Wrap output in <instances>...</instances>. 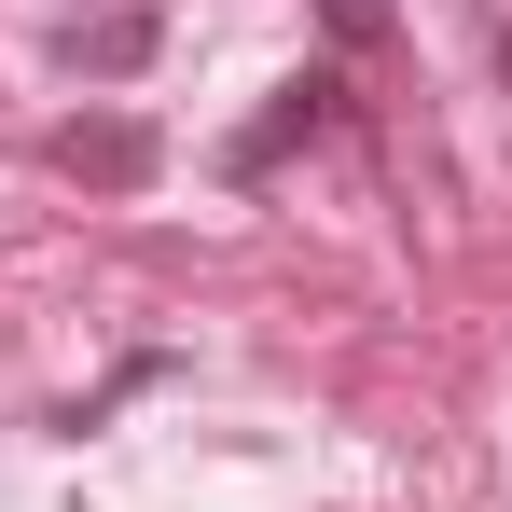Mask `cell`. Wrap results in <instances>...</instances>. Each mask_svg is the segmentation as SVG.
Returning <instances> with one entry per match:
<instances>
[{"instance_id": "cell-1", "label": "cell", "mask_w": 512, "mask_h": 512, "mask_svg": "<svg viewBox=\"0 0 512 512\" xmlns=\"http://www.w3.org/2000/svg\"><path fill=\"white\" fill-rule=\"evenodd\" d=\"M56 167L97 180V194H139L153 180V125L139 111H84V125H56Z\"/></svg>"}, {"instance_id": "cell-2", "label": "cell", "mask_w": 512, "mask_h": 512, "mask_svg": "<svg viewBox=\"0 0 512 512\" xmlns=\"http://www.w3.org/2000/svg\"><path fill=\"white\" fill-rule=\"evenodd\" d=\"M319 125H333V84L305 70V84H277V111H263V125L236 139V153H222V167H236V180H263L277 153H291V139H319Z\"/></svg>"}, {"instance_id": "cell-3", "label": "cell", "mask_w": 512, "mask_h": 512, "mask_svg": "<svg viewBox=\"0 0 512 512\" xmlns=\"http://www.w3.org/2000/svg\"><path fill=\"white\" fill-rule=\"evenodd\" d=\"M153 56V14H97L84 28V70H139Z\"/></svg>"}, {"instance_id": "cell-4", "label": "cell", "mask_w": 512, "mask_h": 512, "mask_svg": "<svg viewBox=\"0 0 512 512\" xmlns=\"http://www.w3.org/2000/svg\"><path fill=\"white\" fill-rule=\"evenodd\" d=\"M319 14H333L346 42H374V28H388V0H319Z\"/></svg>"}, {"instance_id": "cell-5", "label": "cell", "mask_w": 512, "mask_h": 512, "mask_svg": "<svg viewBox=\"0 0 512 512\" xmlns=\"http://www.w3.org/2000/svg\"><path fill=\"white\" fill-rule=\"evenodd\" d=\"M499 84H512V28H499Z\"/></svg>"}]
</instances>
